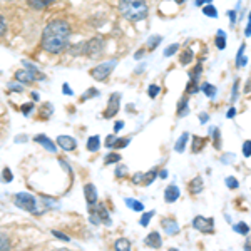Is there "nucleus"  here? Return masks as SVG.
Here are the masks:
<instances>
[{
    "label": "nucleus",
    "instance_id": "864d4df0",
    "mask_svg": "<svg viewBox=\"0 0 251 251\" xmlns=\"http://www.w3.org/2000/svg\"><path fill=\"white\" fill-rule=\"evenodd\" d=\"M196 7H201V5H204V3H211V0H196Z\"/></svg>",
    "mask_w": 251,
    "mask_h": 251
},
{
    "label": "nucleus",
    "instance_id": "72a5a7b5",
    "mask_svg": "<svg viewBox=\"0 0 251 251\" xmlns=\"http://www.w3.org/2000/svg\"><path fill=\"white\" fill-rule=\"evenodd\" d=\"M129 143H131V139H129V137H121V139L114 141V146H112V148L121 149V148H126V146H127Z\"/></svg>",
    "mask_w": 251,
    "mask_h": 251
},
{
    "label": "nucleus",
    "instance_id": "79ce46f5",
    "mask_svg": "<svg viewBox=\"0 0 251 251\" xmlns=\"http://www.w3.org/2000/svg\"><path fill=\"white\" fill-rule=\"evenodd\" d=\"M177 49H179V46H177V44H173V46H169V47L164 50V55H166V57H169V55L176 54V52H177Z\"/></svg>",
    "mask_w": 251,
    "mask_h": 251
},
{
    "label": "nucleus",
    "instance_id": "c756f323",
    "mask_svg": "<svg viewBox=\"0 0 251 251\" xmlns=\"http://www.w3.org/2000/svg\"><path fill=\"white\" fill-rule=\"evenodd\" d=\"M203 14L204 15H208V17H213V19H216L218 17V10H216V7L213 5V3H208V5L203 9Z\"/></svg>",
    "mask_w": 251,
    "mask_h": 251
},
{
    "label": "nucleus",
    "instance_id": "f8f14e48",
    "mask_svg": "<svg viewBox=\"0 0 251 251\" xmlns=\"http://www.w3.org/2000/svg\"><path fill=\"white\" fill-rule=\"evenodd\" d=\"M84 194H86V201H87L89 206L97 203V191H96L94 184H86V188H84Z\"/></svg>",
    "mask_w": 251,
    "mask_h": 251
},
{
    "label": "nucleus",
    "instance_id": "8fccbe9b",
    "mask_svg": "<svg viewBox=\"0 0 251 251\" xmlns=\"http://www.w3.org/2000/svg\"><path fill=\"white\" fill-rule=\"evenodd\" d=\"M114 141H116V137H114V136H109V137H107V143H106L107 148H112V146H114Z\"/></svg>",
    "mask_w": 251,
    "mask_h": 251
},
{
    "label": "nucleus",
    "instance_id": "b1692460",
    "mask_svg": "<svg viewBox=\"0 0 251 251\" xmlns=\"http://www.w3.org/2000/svg\"><path fill=\"white\" fill-rule=\"evenodd\" d=\"M245 49H246V46L243 44V46L240 47V50H238V55H236V66L238 67H245L246 62H248V59L245 57Z\"/></svg>",
    "mask_w": 251,
    "mask_h": 251
},
{
    "label": "nucleus",
    "instance_id": "5701e85b",
    "mask_svg": "<svg viewBox=\"0 0 251 251\" xmlns=\"http://www.w3.org/2000/svg\"><path fill=\"white\" fill-rule=\"evenodd\" d=\"M204 144H206V139H203V137H200V136H194L193 137V152L194 154L200 152L201 149L204 148Z\"/></svg>",
    "mask_w": 251,
    "mask_h": 251
},
{
    "label": "nucleus",
    "instance_id": "49530a36",
    "mask_svg": "<svg viewBox=\"0 0 251 251\" xmlns=\"http://www.w3.org/2000/svg\"><path fill=\"white\" fill-rule=\"evenodd\" d=\"M126 174V166H119V168L116 169V176L117 177H123Z\"/></svg>",
    "mask_w": 251,
    "mask_h": 251
},
{
    "label": "nucleus",
    "instance_id": "423d86ee",
    "mask_svg": "<svg viewBox=\"0 0 251 251\" xmlns=\"http://www.w3.org/2000/svg\"><path fill=\"white\" fill-rule=\"evenodd\" d=\"M193 228L198 231L209 234L214 231V220L213 218H204V216H196L193 220Z\"/></svg>",
    "mask_w": 251,
    "mask_h": 251
},
{
    "label": "nucleus",
    "instance_id": "58836bf2",
    "mask_svg": "<svg viewBox=\"0 0 251 251\" xmlns=\"http://www.w3.org/2000/svg\"><path fill=\"white\" fill-rule=\"evenodd\" d=\"M238 89H240V79H236L233 82V91H231V102H236L238 97Z\"/></svg>",
    "mask_w": 251,
    "mask_h": 251
},
{
    "label": "nucleus",
    "instance_id": "a18cd8bd",
    "mask_svg": "<svg viewBox=\"0 0 251 251\" xmlns=\"http://www.w3.org/2000/svg\"><path fill=\"white\" fill-rule=\"evenodd\" d=\"M245 35H246V37H251V12H250V15H248V24H246Z\"/></svg>",
    "mask_w": 251,
    "mask_h": 251
},
{
    "label": "nucleus",
    "instance_id": "c03bdc74",
    "mask_svg": "<svg viewBox=\"0 0 251 251\" xmlns=\"http://www.w3.org/2000/svg\"><path fill=\"white\" fill-rule=\"evenodd\" d=\"M5 30H7V24H5V19L0 15V37H2L3 34H5Z\"/></svg>",
    "mask_w": 251,
    "mask_h": 251
},
{
    "label": "nucleus",
    "instance_id": "7c9ffc66",
    "mask_svg": "<svg viewBox=\"0 0 251 251\" xmlns=\"http://www.w3.org/2000/svg\"><path fill=\"white\" fill-rule=\"evenodd\" d=\"M186 112H188V99H181L177 104V116L183 117Z\"/></svg>",
    "mask_w": 251,
    "mask_h": 251
},
{
    "label": "nucleus",
    "instance_id": "2f4dec72",
    "mask_svg": "<svg viewBox=\"0 0 251 251\" xmlns=\"http://www.w3.org/2000/svg\"><path fill=\"white\" fill-rule=\"evenodd\" d=\"M234 231L241 233V234H248L250 233V226L246 225V223H238V225H234Z\"/></svg>",
    "mask_w": 251,
    "mask_h": 251
},
{
    "label": "nucleus",
    "instance_id": "393cba45",
    "mask_svg": "<svg viewBox=\"0 0 251 251\" xmlns=\"http://www.w3.org/2000/svg\"><path fill=\"white\" fill-rule=\"evenodd\" d=\"M201 91H203L209 99H214V97H216V87L211 86V84H208V82L201 86Z\"/></svg>",
    "mask_w": 251,
    "mask_h": 251
},
{
    "label": "nucleus",
    "instance_id": "4d7b16f0",
    "mask_svg": "<svg viewBox=\"0 0 251 251\" xmlns=\"http://www.w3.org/2000/svg\"><path fill=\"white\" fill-rule=\"evenodd\" d=\"M123 126H124V123H123V121H119V123H116V124H114V129H116V132H117V131H121V129H123Z\"/></svg>",
    "mask_w": 251,
    "mask_h": 251
},
{
    "label": "nucleus",
    "instance_id": "412c9836",
    "mask_svg": "<svg viewBox=\"0 0 251 251\" xmlns=\"http://www.w3.org/2000/svg\"><path fill=\"white\" fill-rule=\"evenodd\" d=\"M99 148H100V139H99V136H92V137H89V141H87V149L91 152H96V151H99Z\"/></svg>",
    "mask_w": 251,
    "mask_h": 251
},
{
    "label": "nucleus",
    "instance_id": "39448f33",
    "mask_svg": "<svg viewBox=\"0 0 251 251\" xmlns=\"http://www.w3.org/2000/svg\"><path fill=\"white\" fill-rule=\"evenodd\" d=\"M89 214H91V220L94 225H99V223H106V225H111V218H109V214L106 211V206L104 204H92L89 206Z\"/></svg>",
    "mask_w": 251,
    "mask_h": 251
},
{
    "label": "nucleus",
    "instance_id": "052dcab7",
    "mask_svg": "<svg viewBox=\"0 0 251 251\" xmlns=\"http://www.w3.org/2000/svg\"><path fill=\"white\" fill-rule=\"evenodd\" d=\"M143 55H144V49H141V50H137V52H136L134 57H136V59H141V57H143Z\"/></svg>",
    "mask_w": 251,
    "mask_h": 251
},
{
    "label": "nucleus",
    "instance_id": "c85d7f7f",
    "mask_svg": "<svg viewBox=\"0 0 251 251\" xmlns=\"http://www.w3.org/2000/svg\"><path fill=\"white\" fill-rule=\"evenodd\" d=\"M157 177V169H151L149 173L144 174V186H149L151 183H154V179Z\"/></svg>",
    "mask_w": 251,
    "mask_h": 251
},
{
    "label": "nucleus",
    "instance_id": "a878e982",
    "mask_svg": "<svg viewBox=\"0 0 251 251\" xmlns=\"http://www.w3.org/2000/svg\"><path fill=\"white\" fill-rule=\"evenodd\" d=\"M124 203L127 204L129 208H132V209H134V211H139V213H141V211H144V204L141 203V201H136V200H129V198H127V200H126Z\"/></svg>",
    "mask_w": 251,
    "mask_h": 251
},
{
    "label": "nucleus",
    "instance_id": "09e8293b",
    "mask_svg": "<svg viewBox=\"0 0 251 251\" xmlns=\"http://www.w3.org/2000/svg\"><path fill=\"white\" fill-rule=\"evenodd\" d=\"M3 179H5V181L12 179V173L9 171V169H3Z\"/></svg>",
    "mask_w": 251,
    "mask_h": 251
},
{
    "label": "nucleus",
    "instance_id": "f704fd0d",
    "mask_svg": "<svg viewBox=\"0 0 251 251\" xmlns=\"http://www.w3.org/2000/svg\"><path fill=\"white\" fill-rule=\"evenodd\" d=\"M226 186H228L229 189H238V186H240V183H238V179L236 177H233V176H229V177H226Z\"/></svg>",
    "mask_w": 251,
    "mask_h": 251
},
{
    "label": "nucleus",
    "instance_id": "f3484780",
    "mask_svg": "<svg viewBox=\"0 0 251 251\" xmlns=\"http://www.w3.org/2000/svg\"><path fill=\"white\" fill-rule=\"evenodd\" d=\"M35 143L42 144L44 148L49 149L50 152H55V144L52 143V141L49 139V137H46V136H37V137H35Z\"/></svg>",
    "mask_w": 251,
    "mask_h": 251
},
{
    "label": "nucleus",
    "instance_id": "de8ad7c7",
    "mask_svg": "<svg viewBox=\"0 0 251 251\" xmlns=\"http://www.w3.org/2000/svg\"><path fill=\"white\" fill-rule=\"evenodd\" d=\"M228 15H229V19H231V25H234V24H236V10H229Z\"/></svg>",
    "mask_w": 251,
    "mask_h": 251
},
{
    "label": "nucleus",
    "instance_id": "603ef678",
    "mask_svg": "<svg viewBox=\"0 0 251 251\" xmlns=\"http://www.w3.org/2000/svg\"><path fill=\"white\" fill-rule=\"evenodd\" d=\"M234 114H236V109L231 107V109H229V111H228V114H226V117H228V119H233Z\"/></svg>",
    "mask_w": 251,
    "mask_h": 251
},
{
    "label": "nucleus",
    "instance_id": "ddd939ff",
    "mask_svg": "<svg viewBox=\"0 0 251 251\" xmlns=\"http://www.w3.org/2000/svg\"><path fill=\"white\" fill-rule=\"evenodd\" d=\"M161 226L164 228V231L168 233V234H177L179 233V226H177V223L174 221V220H163L161 221Z\"/></svg>",
    "mask_w": 251,
    "mask_h": 251
},
{
    "label": "nucleus",
    "instance_id": "473e14b6",
    "mask_svg": "<svg viewBox=\"0 0 251 251\" xmlns=\"http://www.w3.org/2000/svg\"><path fill=\"white\" fill-rule=\"evenodd\" d=\"M213 146L216 149H220L221 148V139H220V131H218L216 127H213Z\"/></svg>",
    "mask_w": 251,
    "mask_h": 251
},
{
    "label": "nucleus",
    "instance_id": "f257e3e1",
    "mask_svg": "<svg viewBox=\"0 0 251 251\" xmlns=\"http://www.w3.org/2000/svg\"><path fill=\"white\" fill-rule=\"evenodd\" d=\"M71 27L66 20H52L42 32V49L50 54H60L67 49Z\"/></svg>",
    "mask_w": 251,
    "mask_h": 251
},
{
    "label": "nucleus",
    "instance_id": "680f3d73",
    "mask_svg": "<svg viewBox=\"0 0 251 251\" xmlns=\"http://www.w3.org/2000/svg\"><path fill=\"white\" fill-rule=\"evenodd\" d=\"M245 92H251V79L248 80V84H246V87H245Z\"/></svg>",
    "mask_w": 251,
    "mask_h": 251
},
{
    "label": "nucleus",
    "instance_id": "9b49d317",
    "mask_svg": "<svg viewBox=\"0 0 251 251\" xmlns=\"http://www.w3.org/2000/svg\"><path fill=\"white\" fill-rule=\"evenodd\" d=\"M179 196H181V191L176 184H169L168 188H166V191H164L166 203H174V201H177V198Z\"/></svg>",
    "mask_w": 251,
    "mask_h": 251
},
{
    "label": "nucleus",
    "instance_id": "3c124183",
    "mask_svg": "<svg viewBox=\"0 0 251 251\" xmlns=\"http://www.w3.org/2000/svg\"><path fill=\"white\" fill-rule=\"evenodd\" d=\"M91 96H97V91H94V89H92V91H87V92H86V96L82 97V100H86L87 97H91Z\"/></svg>",
    "mask_w": 251,
    "mask_h": 251
},
{
    "label": "nucleus",
    "instance_id": "13d9d810",
    "mask_svg": "<svg viewBox=\"0 0 251 251\" xmlns=\"http://www.w3.org/2000/svg\"><path fill=\"white\" fill-rule=\"evenodd\" d=\"M62 91L66 92V94L72 96V91H71V89H69V86H67V84H64V86H62Z\"/></svg>",
    "mask_w": 251,
    "mask_h": 251
},
{
    "label": "nucleus",
    "instance_id": "c9c22d12",
    "mask_svg": "<svg viewBox=\"0 0 251 251\" xmlns=\"http://www.w3.org/2000/svg\"><path fill=\"white\" fill-rule=\"evenodd\" d=\"M159 91H161L159 86H156V84H151V86H149L148 94H149V97H151V99H156L157 94H159Z\"/></svg>",
    "mask_w": 251,
    "mask_h": 251
},
{
    "label": "nucleus",
    "instance_id": "bb28decb",
    "mask_svg": "<svg viewBox=\"0 0 251 251\" xmlns=\"http://www.w3.org/2000/svg\"><path fill=\"white\" fill-rule=\"evenodd\" d=\"M198 91H200V87H198V79L191 77L188 82V86H186V92H188V94H196Z\"/></svg>",
    "mask_w": 251,
    "mask_h": 251
},
{
    "label": "nucleus",
    "instance_id": "9d476101",
    "mask_svg": "<svg viewBox=\"0 0 251 251\" xmlns=\"http://www.w3.org/2000/svg\"><path fill=\"white\" fill-rule=\"evenodd\" d=\"M144 245L146 246H149V248H161L163 246V240H161V234L157 233V231H152V233H149L148 236H146V240H144Z\"/></svg>",
    "mask_w": 251,
    "mask_h": 251
},
{
    "label": "nucleus",
    "instance_id": "1a4fd4ad",
    "mask_svg": "<svg viewBox=\"0 0 251 251\" xmlns=\"http://www.w3.org/2000/svg\"><path fill=\"white\" fill-rule=\"evenodd\" d=\"M55 143H57L60 148L64 149V151H74V149L77 148L75 139H74V137H71V136H59Z\"/></svg>",
    "mask_w": 251,
    "mask_h": 251
},
{
    "label": "nucleus",
    "instance_id": "4468645a",
    "mask_svg": "<svg viewBox=\"0 0 251 251\" xmlns=\"http://www.w3.org/2000/svg\"><path fill=\"white\" fill-rule=\"evenodd\" d=\"M203 188H204V184H203V177H200V176H196L194 179L189 183V193L193 194V196H196L198 193H201L203 191Z\"/></svg>",
    "mask_w": 251,
    "mask_h": 251
},
{
    "label": "nucleus",
    "instance_id": "e2e57ef3",
    "mask_svg": "<svg viewBox=\"0 0 251 251\" xmlns=\"http://www.w3.org/2000/svg\"><path fill=\"white\" fill-rule=\"evenodd\" d=\"M159 176H161V177H166V176H168V173H166V171H161Z\"/></svg>",
    "mask_w": 251,
    "mask_h": 251
},
{
    "label": "nucleus",
    "instance_id": "0e129e2a",
    "mask_svg": "<svg viewBox=\"0 0 251 251\" xmlns=\"http://www.w3.org/2000/svg\"><path fill=\"white\" fill-rule=\"evenodd\" d=\"M176 2H177V3H183V2H186V0H176Z\"/></svg>",
    "mask_w": 251,
    "mask_h": 251
},
{
    "label": "nucleus",
    "instance_id": "7ed1b4c3",
    "mask_svg": "<svg viewBox=\"0 0 251 251\" xmlns=\"http://www.w3.org/2000/svg\"><path fill=\"white\" fill-rule=\"evenodd\" d=\"M15 206H19L20 209H25L29 213H37V201L35 198L29 193H19L14 198Z\"/></svg>",
    "mask_w": 251,
    "mask_h": 251
},
{
    "label": "nucleus",
    "instance_id": "4c0bfd02",
    "mask_svg": "<svg viewBox=\"0 0 251 251\" xmlns=\"http://www.w3.org/2000/svg\"><path fill=\"white\" fill-rule=\"evenodd\" d=\"M154 216V211H149V213H144L143 214V218H141V226H148L149 225V221H151V218Z\"/></svg>",
    "mask_w": 251,
    "mask_h": 251
},
{
    "label": "nucleus",
    "instance_id": "ea45409f",
    "mask_svg": "<svg viewBox=\"0 0 251 251\" xmlns=\"http://www.w3.org/2000/svg\"><path fill=\"white\" fill-rule=\"evenodd\" d=\"M121 161V156L116 154V152H111L107 157H106V164H112V163H119Z\"/></svg>",
    "mask_w": 251,
    "mask_h": 251
},
{
    "label": "nucleus",
    "instance_id": "6e6552de",
    "mask_svg": "<svg viewBox=\"0 0 251 251\" xmlns=\"http://www.w3.org/2000/svg\"><path fill=\"white\" fill-rule=\"evenodd\" d=\"M119 100H121V94H116V92L109 97V104H107L106 111H104V117H106V119H111L112 116L117 114V111H119Z\"/></svg>",
    "mask_w": 251,
    "mask_h": 251
},
{
    "label": "nucleus",
    "instance_id": "5fc2aeb1",
    "mask_svg": "<svg viewBox=\"0 0 251 251\" xmlns=\"http://www.w3.org/2000/svg\"><path fill=\"white\" fill-rule=\"evenodd\" d=\"M54 234L55 236L59 238V240H64V241H69V238L66 236V234H62V233H57V231H54Z\"/></svg>",
    "mask_w": 251,
    "mask_h": 251
},
{
    "label": "nucleus",
    "instance_id": "37998d69",
    "mask_svg": "<svg viewBox=\"0 0 251 251\" xmlns=\"http://www.w3.org/2000/svg\"><path fill=\"white\" fill-rule=\"evenodd\" d=\"M132 183L134 184H144V173H136L132 176Z\"/></svg>",
    "mask_w": 251,
    "mask_h": 251
},
{
    "label": "nucleus",
    "instance_id": "2eb2a0df",
    "mask_svg": "<svg viewBox=\"0 0 251 251\" xmlns=\"http://www.w3.org/2000/svg\"><path fill=\"white\" fill-rule=\"evenodd\" d=\"M15 79L20 80V82H25V84H30L35 80V75L32 72H27V71H17L15 72Z\"/></svg>",
    "mask_w": 251,
    "mask_h": 251
},
{
    "label": "nucleus",
    "instance_id": "e433bc0d",
    "mask_svg": "<svg viewBox=\"0 0 251 251\" xmlns=\"http://www.w3.org/2000/svg\"><path fill=\"white\" fill-rule=\"evenodd\" d=\"M10 248V240L5 234L0 233V250H9Z\"/></svg>",
    "mask_w": 251,
    "mask_h": 251
},
{
    "label": "nucleus",
    "instance_id": "4be33fe9",
    "mask_svg": "<svg viewBox=\"0 0 251 251\" xmlns=\"http://www.w3.org/2000/svg\"><path fill=\"white\" fill-rule=\"evenodd\" d=\"M114 248L119 251H129L131 250V241H129L127 238H121V240H117L114 243Z\"/></svg>",
    "mask_w": 251,
    "mask_h": 251
},
{
    "label": "nucleus",
    "instance_id": "6e6d98bb",
    "mask_svg": "<svg viewBox=\"0 0 251 251\" xmlns=\"http://www.w3.org/2000/svg\"><path fill=\"white\" fill-rule=\"evenodd\" d=\"M200 121L201 123H208V114H206V112H203V114H200Z\"/></svg>",
    "mask_w": 251,
    "mask_h": 251
},
{
    "label": "nucleus",
    "instance_id": "6ab92c4d",
    "mask_svg": "<svg viewBox=\"0 0 251 251\" xmlns=\"http://www.w3.org/2000/svg\"><path fill=\"white\" fill-rule=\"evenodd\" d=\"M214 44L220 50H225L226 49V34L223 30H218L216 32V39H214Z\"/></svg>",
    "mask_w": 251,
    "mask_h": 251
},
{
    "label": "nucleus",
    "instance_id": "a19ab883",
    "mask_svg": "<svg viewBox=\"0 0 251 251\" xmlns=\"http://www.w3.org/2000/svg\"><path fill=\"white\" fill-rule=\"evenodd\" d=\"M243 156L251 157V141H245V144H243Z\"/></svg>",
    "mask_w": 251,
    "mask_h": 251
},
{
    "label": "nucleus",
    "instance_id": "dca6fc26",
    "mask_svg": "<svg viewBox=\"0 0 251 251\" xmlns=\"http://www.w3.org/2000/svg\"><path fill=\"white\" fill-rule=\"evenodd\" d=\"M50 3H54V0H29V5L35 10H44L47 9Z\"/></svg>",
    "mask_w": 251,
    "mask_h": 251
},
{
    "label": "nucleus",
    "instance_id": "f03ea898",
    "mask_svg": "<svg viewBox=\"0 0 251 251\" xmlns=\"http://www.w3.org/2000/svg\"><path fill=\"white\" fill-rule=\"evenodd\" d=\"M119 12L124 19L131 22H139L148 17V3L146 0H119Z\"/></svg>",
    "mask_w": 251,
    "mask_h": 251
},
{
    "label": "nucleus",
    "instance_id": "20e7f679",
    "mask_svg": "<svg viewBox=\"0 0 251 251\" xmlns=\"http://www.w3.org/2000/svg\"><path fill=\"white\" fill-rule=\"evenodd\" d=\"M116 64H117L116 59L107 60V62H104V64H99V66H96L91 71V77L96 79V80H106L109 75L112 74V71H114Z\"/></svg>",
    "mask_w": 251,
    "mask_h": 251
},
{
    "label": "nucleus",
    "instance_id": "aec40b11",
    "mask_svg": "<svg viewBox=\"0 0 251 251\" xmlns=\"http://www.w3.org/2000/svg\"><path fill=\"white\" fill-rule=\"evenodd\" d=\"M189 139V134L188 132H184V134L179 136V139H177L176 146H174V149H176V152H184V148H186V143H188Z\"/></svg>",
    "mask_w": 251,
    "mask_h": 251
},
{
    "label": "nucleus",
    "instance_id": "bf43d9fd",
    "mask_svg": "<svg viewBox=\"0 0 251 251\" xmlns=\"http://www.w3.org/2000/svg\"><path fill=\"white\" fill-rule=\"evenodd\" d=\"M245 250H251V236H248V240L245 241Z\"/></svg>",
    "mask_w": 251,
    "mask_h": 251
},
{
    "label": "nucleus",
    "instance_id": "0eeeda50",
    "mask_svg": "<svg viewBox=\"0 0 251 251\" xmlns=\"http://www.w3.org/2000/svg\"><path fill=\"white\" fill-rule=\"evenodd\" d=\"M100 52H102V40L100 39H92V40H89V42L82 44V54L96 57Z\"/></svg>",
    "mask_w": 251,
    "mask_h": 251
},
{
    "label": "nucleus",
    "instance_id": "cd10ccee",
    "mask_svg": "<svg viewBox=\"0 0 251 251\" xmlns=\"http://www.w3.org/2000/svg\"><path fill=\"white\" fill-rule=\"evenodd\" d=\"M161 40H163L161 35H151L149 40H148V49H149V50H154L156 46H159V44H161Z\"/></svg>",
    "mask_w": 251,
    "mask_h": 251
},
{
    "label": "nucleus",
    "instance_id": "a211bd4d",
    "mask_svg": "<svg viewBox=\"0 0 251 251\" xmlns=\"http://www.w3.org/2000/svg\"><path fill=\"white\" fill-rule=\"evenodd\" d=\"M194 59V52L191 50V49H184L183 54H181L179 57V62L183 64V66H188V64H191Z\"/></svg>",
    "mask_w": 251,
    "mask_h": 251
}]
</instances>
